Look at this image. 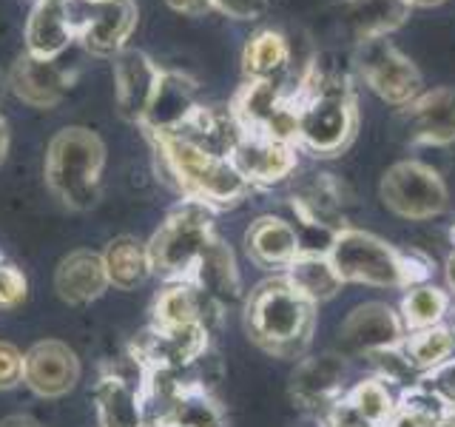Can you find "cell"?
Segmentation results:
<instances>
[{
  "mask_svg": "<svg viewBox=\"0 0 455 427\" xmlns=\"http://www.w3.org/2000/svg\"><path fill=\"white\" fill-rule=\"evenodd\" d=\"M154 142L156 165L163 171V180L194 203L208 208H228L248 197L251 182L236 171L228 157H217L196 142L180 134H148Z\"/></svg>",
  "mask_w": 455,
  "mask_h": 427,
  "instance_id": "obj_1",
  "label": "cell"
},
{
  "mask_svg": "<svg viewBox=\"0 0 455 427\" xmlns=\"http://www.w3.org/2000/svg\"><path fill=\"white\" fill-rule=\"evenodd\" d=\"M313 325L316 305L307 302L282 274L259 282L245 299L248 336L279 359H299L307 350Z\"/></svg>",
  "mask_w": 455,
  "mask_h": 427,
  "instance_id": "obj_2",
  "label": "cell"
},
{
  "mask_svg": "<svg viewBox=\"0 0 455 427\" xmlns=\"http://www.w3.org/2000/svg\"><path fill=\"white\" fill-rule=\"evenodd\" d=\"M327 260L333 262L341 282H359L370 288L410 291L430 279V262L419 254L398 251L362 228H339L327 246Z\"/></svg>",
  "mask_w": 455,
  "mask_h": 427,
  "instance_id": "obj_3",
  "label": "cell"
},
{
  "mask_svg": "<svg viewBox=\"0 0 455 427\" xmlns=\"http://www.w3.org/2000/svg\"><path fill=\"white\" fill-rule=\"evenodd\" d=\"M106 165V146L89 128H63L46 151V182L68 208L85 211L100 199V177Z\"/></svg>",
  "mask_w": 455,
  "mask_h": 427,
  "instance_id": "obj_4",
  "label": "cell"
},
{
  "mask_svg": "<svg viewBox=\"0 0 455 427\" xmlns=\"http://www.w3.org/2000/svg\"><path fill=\"white\" fill-rule=\"evenodd\" d=\"M211 220H213V208L194 203V199H182L148 242L154 274L165 277L168 282L188 279L191 268L211 246V239L217 237Z\"/></svg>",
  "mask_w": 455,
  "mask_h": 427,
  "instance_id": "obj_5",
  "label": "cell"
},
{
  "mask_svg": "<svg viewBox=\"0 0 455 427\" xmlns=\"http://www.w3.org/2000/svg\"><path fill=\"white\" fill-rule=\"evenodd\" d=\"M299 106V137L296 146L316 157L341 154L355 134V103L347 77H324L322 92Z\"/></svg>",
  "mask_w": 455,
  "mask_h": 427,
  "instance_id": "obj_6",
  "label": "cell"
},
{
  "mask_svg": "<svg viewBox=\"0 0 455 427\" xmlns=\"http://www.w3.org/2000/svg\"><path fill=\"white\" fill-rule=\"evenodd\" d=\"M381 199L402 220H433L447 208V185L438 171L419 160H402L381 177Z\"/></svg>",
  "mask_w": 455,
  "mask_h": 427,
  "instance_id": "obj_7",
  "label": "cell"
},
{
  "mask_svg": "<svg viewBox=\"0 0 455 427\" xmlns=\"http://www.w3.org/2000/svg\"><path fill=\"white\" fill-rule=\"evenodd\" d=\"M359 68L367 85L393 106H407L421 94V75L387 37L364 40L359 49Z\"/></svg>",
  "mask_w": 455,
  "mask_h": 427,
  "instance_id": "obj_8",
  "label": "cell"
},
{
  "mask_svg": "<svg viewBox=\"0 0 455 427\" xmlns=\"http://www.w3.org/2000/svg\"><path fill=\"white\" fill-rule=\"evenodd\" d=\"M83 6H85L83 14H77L75 6H71L77 40L92 54H103V57L120 54L125 40L132 37L137 26L134 0H106V4H83Z\"/></svg>",
  "mask_w": 455,
  "mask_h": 427,
  "instance_id": "obj_9",
  "label": "cell"
},
{
  "mask_svg": "<svg viewBox=\"0 0 455 427\" xmlns=\"http://www.w3.org/2000/svg\"><path fill=\"white\" fill-rule=\"evenodd\" d=\"M23 382L43 399H60L80 382V359L66 342L43 339L23 353Z\"/></svg>",
  "mask_w": 455,
  "mask_h": 427,
  "instance_id": "obj_10",
  "label": "cell"
},
{
  "mask_svg": "<svg viewBox=\"0 0 455 427\" xmlns=\"http://www.w3.org/2000/svg\"><path fill=\"white\" fill-rule=\"evenodd\" d=\"M404 336L407 331L398 310H393L384 302H364L359 308H353L339 327V339L345 350L362 356L402 345Z\"/></svg>",
  "mask_w": 455,
  "mask_h": 427,
  "instance_id": "obj_11",
  "label": "cell"
},
{
  "mask_svg": "<svg viewBox=\"0 0 455 427\" xmlns=\"http://www.w3.org/2000/svg\"><path fill=\"white\" fill-rule=\"evenodd\" d=\"M160 80L163 68L146 52L123 49L114 60V89H117V106L123 117L142 123L156 89H160Z\"/></svg>",
  "mask_w": 455,
  "mask_h": 427,
  "instance_id": "obj_12",
  "label": "cell"
},
{
  "mask_svg": "<svg viewBox=\"0 0 455 427\" xmlns=\"http://www.w3.org/2000/svg\"><path fill=\"white\" fill-rule=\"evenodd\" d=\"M228 160L251 182V189H256V185H274L293 174L296 146L267 140L259 134H242V140L234 146Z\"/></svg>",
  "mask_w": 455,
  "mask_h": 427,
  "instance_id": "obj_13",
  "label": "cell"
},
{
  "mask_svg": "<svg viewBox=\"0 0 455 427\" xmlns=\"http://www.w3.org/2000/svg\"><path fill=\"white\" fill-rule=\"evenodd\" d=\"M77 40L68 0H37L26 23V54L57 60Z\"/></svg>",
  "mask_w": 455,
  "mask_h": 427,
  "instance_id": "obj_14",
  "label": "cell"
},
{
  "mask_svg": "<svg viewBox=\"0 0 455 427\" xmlns=\"http://www.w3.org/2000/svg\"><path fill=\"white\" fill-rule=\"evenodd\" d=\"M407 132L412 142H427V146H450L455 142V89L421 92L412 103L404 106Z\"/></svg>",
  "mask_w": 455,
  "mask_h": 427,
  "instance_id": "obj_15",
  "label": "cell"
},
{
  "mask_svg": "<svg viewBox=\"0 0 455 427\" xmlns=\"http://www.w3.org/2000/svg\"><path fill=\"white\" fill-rule=\"evenodd\" d=\"M347 365L336 353L302 359L293 374L291 393L302 407H331L345 396Z\"/></svg>",
  "mask_w": 455,
  "mask_h": 427,
  "instance_id": "obj_16",
  "label": "cell"
},
{
  "mask_svg": "<svg viewBox=\"0 0 455 427\" xmlns=\"http://www.w3.org/2000/svg\"><path fill=\"white\" fill-rule=\"evenodd\" d=\"M100 427H148L146 424V388L123 374H106L94 388Z\"/></svg>",
  "mask_w": 455,
  "mask_h": 427,
  "instance_id": "obj_17",
  "label": "cell"
},
{
  "mask_svg": "<svg viewBox=\"0 0 455 427\" xmlns=\"http://www.w3.org/2000/svg\"><path fill=\"white\" fill-rule=\"evenodd\" d=\"M248 256L270 270H284L299 254H302V234L296 231V225L282 217H259L253 220L245 234Z\"/></svg>",
  "mask_w": 455,
  "mask_h": 427,
  "instance_id": "obj_18",
  "label": "cell"
},
{
  "mask_svg": "<svg viewBox=\"0 0 455 427\" xmlns=\"http://www.w3.org/2000/svg\"><path fill=\"white\" fill-rule=\"evenodd\" d=\"M68 75L54 60L23 54L9 71V89L32 109H52L63 100Z\"/></svg>",
  "mask_w": 455,
  "mask_h": 427,
  "instance_id": "obj_19",
  "label": "cell"
},
{
  "mask_svg": "<svg viewBox=\"0 0 455 427\" xmlns=\"http://www.w3.org/2000/svg\"><path fill=\"white\" fill-rule=\"evenodd\" d=\"M108 277L103 265V254L75 251L57 265L54 270V291L68 305H89L106 294Z\"/></svg>",
  "mask_w": 455,
  "mask_h": 427,
  "instance_id": "obj_20",
  "label": "cell"
},
{
  "mask_svg": "<svg viewBox=\"0 0 455 427\" xmlns=\"http://www.w3.org/2000/svg\"><path fill=\"white\" fill-rule=\"evenodd\" d=\"M188 282H194L199 291L222 308L228 302H236V299L242 296V282H239L234 254L220 237H213L211 246L196 260V265L188 274Z\"/></svg>",
  "mask_w": 455,
  "mask_h": 427,
  "instance_id": "obj_21",
  "label": "cell"
},
{
  "mask_svg": "<svg viewBox=\"0 0 455 427\" xmlns=\"http://www.w3.org/2000/svg\"><path fill=\"white\" fill-rule=\"evenodd\" d=\"M288 100L291 94L282 89L279 80H248L234 94L231 114L242 134H262Z\"/></svg>",
  "mask_w": 455,
  "mask_h": 427,
  "instance_id": "obj_22",
  "label": "cell"
},
{
  "mask_svg": "<svg viewBox=\"0 0 455 427\" xmlns=\"http://www.w3.org/2000/svg\"><path fill=\"white\" fill-rule=\"evenodd\" d=\"M194 85L177 71H163L160 89H156L148 114L142 117V128L148 134H165L182 125V120L194 111Z\"/></svg>",
  "mask_w": 455,
  "mask_h": 427,
  "instance_id": "obj_23",
  "label": "cell"
},
{
  "mask_svg": "<svg viewBox=\"0 0 455 427\" xmlns=\"http://www.w3.org/2000/svg\"><path fill=\"white\" fill-rule=\"evenodd\" d=\"M154 427H225V413L213 402L211 391L185 382L165 402Z\"/></svg>",
  "mask_w": 455,
  "mask_h": 427,
  "instance_id": "obj_24",
  "label": "cell"
},
{
  "mask_svg": "<svg viewBox=\"0 0 455 427\" xmlns=\"http://www.w3.org/2000/svg\"><path fill=\"white\" fill-rule=\"evenodd\" d=\"M410 0H345V23L355 40L387 37L410 18Z\"/></svg>",
  "mask_w": 455,
  "mask_h": 427,
  "instance_id": "obj_25",
  "label": "cell"
},
{
  "mask_svg": "<svg viewBox=\"0 0 455 427\" xmlns=\"http://www.w3.org/2000/svg\"><path fill=\"white\" fill-rule=\"evenodd\" d=\"M282 277L313 305H322L327 299H333L341 291V285H345L336 274L333 262L327 260V251H302L282 270Z\"/></svg>",
  "mask_w": 455,
  "mask_h": 427,
  "instance_id": "obj_26",
  "label": "cell"
},
{
  "mask_svg": "<svg viewBox=\"0 0 455 427\" xmlns=\"http://www.w3.org/2000/svg\"><path fill=\"white\" fill-rule=\"evenodd\" d=\"M103 265H106L108 285H114V288H120V291H134L154 274L148 246L140 242L137 237L111 239L103 251Z\"/></svg>",
  "mask_w": 455,
  "mask_h": 427,
  "instance_id": "obj_27",
  "label": "cell"
},
{
  "mask_svg": "<svg viewBox=\"0 0 455 427\" xmlns=\"http://www.w3.org/2000/svg\"><path fill=\"white\" fill-rule=\"evenodd\" d=\"M402 350L421 376L433 374V370L455 362V327L441 322L427 331H412L404 336Z\"/></svg>",
  "mask_w": 455,
  "mask_h": 427,
  "instance_id": "obj_28",
  "label": "cell"
},
{
  "mask_svg": "<svg viewBox=\"0 0 455 427\" xmlns=\"http://www.w3.org/2000/svg\"><path fill=\"white\" fill-rule=\"evenodd\" d=\"M291 63V46L279 32L253 35L242 54V68L248 80H279Z\"/></svg>",
  "mask_w": 455,
  "mask_h": 427,
  "instance_id": "obj_29",
  "label": "cell"
},
{
  "mask_svg": "<svg viewBox=\"0 0 455 427\" xmlns=\"http://www.w3.org/2000/svg\"><path fill=\"white\" fill-rule=\"evenodd\" d=\"M447 310H450V294L435 288L430 282H424L404 294L398 317L404 322V331L412 334V331H427V327L441 325L447 317Z\"/></svg>",
  "mask_w": 455,
  "mask_h": 427,
  "instance_id": "obj_30",
  "label": "cell"
},
{
  "mask_svg": "<svg viewBox=\"0 0 455 427\" xmlns=\"http://www.w3.org/2000/svg\"><path fill=\"white\" fill-rule=\"evenodd\" d=\"M345 399L350 402V407L373 427H381L398 410V396L393 393L390 384L379 376H370L359 384H353L345 393Z\"/></svg>",
  "mask_w": 455,
  "mask_h": 427,
  "instance_id": "obj_31",
  "label": "cell"
},
{
  "mask_svg": "<svg viewBox=\"0 0 455 427\" xmlns=\"http://www.w3.org/2000/svg\"><path fill=\"white\" fill-rule=\"evenodd\" d=\"M28 291V282L23 277V270L0 260V310L18 308Z\"/></svg>",
  "mask_w": 455,
  "mask_h": 427,
  "instance_id": "obj_32",
  "label": "cell"
},
{
  "mask_svg": "<svg viewBox=\"0 0 455 427\" xmlns=\"http://www.w3.org/2000/svg\"><path fill=\"white\" fill-rule=\"evenodd\" d=\"M23 382V353L12 342H0V391H12Z\"/></svg>",
  "mask_w": 455,
  "mask_h": 427,
  "instance_id": "obj_33",
  "label": "cell"
},
{
  "mask_svg": "<svg viewBox=\"0 0 455 427\" xmlns=\"http://www.w3.org/2000/svg\"><path fill=\"white\" fill-rule=\"evenodd\" d=\"M213 9L236 20H256L267 9V0H213Z\"/></svg>",
  "mask_w": 455,
  "mask_h": 427,
  "instance_id": "obj_34",
  "label": "cell"
},
{
  "mask_svg": "<svg viewBox=\"0 0 455 427\" xmlns=\"http://www.w3.org/2000/svg\"><path fill=\"white\" fill-rule=\"evenodd\" d=\"M165 4L174 12L191 14V18H199V14H208L213 9V0H165Z\"/></svg>",
  "mask_w": 455,
  "mask_h": 427,
  "instance_id": "obj_35",
  "label": "cell"
},
{
  "mask_svg": "<svg viewBox=\"0 0 455 427\" xmlns=\"http://www.w3.org/2000/svg\"><path fill=\"white\" fill-rule=\"evenodd\" d=\"M0 427H43L37 419H32V416H6L4 422H0Z\"/></svg>",
  "mask_w": 455,
  "mask_h": 427,
  "instance_id": "obj_36",
  "label": "cell"
},
{
  "mask_svg": "<svg viewBox=\"0 0 455 427\" xmlns=\"http://www.w3.org/2000/svg\"><path fill=\"white\" fill-rule=\"evenodd\" d=\"M6 151H9V128H6L4 114H0V165L6 160Z\"/></svg>",
  "mask_w": 455,
  "mask_h": 427,
  "instance_id": "obj_37",
  "label": "cell"
},
{
  "mask_svg": "<svg viewBox=\"0 0 455 427\" xmlns=\"http://www.w3.org/2000/svg\"><path fill=\"white\" fill-rule=\"evenodd\" d=\"M447 279H450V288L455 291V254L450 256V262H447Z\"/></svg>",
  "mask_w": 455,
  "mask_h": 427,
  "instance_id": "obj_38",
  "label": "cell"
},
{
  "mask_svg": "<svg viewBox=\"0 0 455 427\" xmlns=\"http://www.w3.org/2000/svg\"><path fill=\"white\" fill-rule=\"evenodd\" d=\"M435 4H444V0H410V6H435Z\"/></svg>",
  "mask_w": 455,
  "mask_h": 427,
  "instance_id": "obj_39",
  "label": "cell"
},
{
  "mask_svg": "<svg viewBox=\"0 0 455 427\" xmlns=\"http://www.w3.org/2000/svg\"><path fill=\"white\" fill-rule=\"evenodd\" d=\"M80 4H106V0H80Z\"/></svg>",
  "mask_w": 455,
  "mask_h": 427,
  "instance_id": "obj_40",
  "label": "cell"
},
{
  "mask_svg": "<svg viewBox=\"0 0 455 427\" xmlns=\"http://www.w3.org/2000/svg\"><path fill=\"white\" fill-rule=\"evenodd\" d=\"M0 94H4V75H0Z\"/></svg>",
  "mask_w": 455,
  "mask_h": 427,
  "instance_id": "obj_41",
  "label": "cell"
}]
</instances>
